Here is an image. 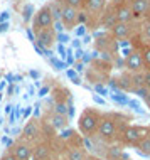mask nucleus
Wrapping results in <instances>:
<instances>
[{
  "label": "nucleus",
  "instance_id": "obj_1",
  "mask_svg": "<svg viewBox=\"0 0 150 160\" xmlns=\"http://www.w3.org/2000/svg\"><path fill=\"white\" fill-rule=\"evenodd\" d=\"M128 122H132V116L130 115L118 113V111H108V113L103 111L100 127H98L95 137L100 142H103L105 145L117 143L120 132H122L127 125H130Z\"/></svg>",
  "mask_w": 150,
  "mask_h": 160
},
{
  "label": "nucleus",
  "instance_id": "obj_2",
  "mask_svg": "<svg viewBox=\"0 0 150 160\" xmlns=\"http://www.w3.org/2000/svg\"><path fill=\"white\" fill-rule=\"evenodd\" d=\"M103 111L98 108H84L78 118V130L84 138L95 137L98 127H100Z\"/></svg>",
  "mask_w": 150,
  "mask_h": 160
},
{
  "label": "nucleus",
  "instance_id": "obj_3",
  "mask_svg": "<svg viewBox=\"0 0 150 160\" xmlns=\"http://www.w3.org/2000/svg\"><path fill=\"white\" fill-rule=\"evenodd\" d=\"M48 127L44 125V122L39 118H31L27 123L24 125V130H22V137H20V140L27 142V143H31L32 147L37 145L39 142L42 140H48Z\"/></svg>",
  "mask_w": 150,
  "mask_h": 160
},
{
  "label": "nucleus",
  "instance_id": "obj_4",
  "mask_svg": "<svg viewBox=\"0 0 150 160\" xmlns=\"http://www.w3.org/2000/svg\"><path fill=\"white\" fill-rule=\"evenodd\" d=\"M148 135H150V127H145V125H127L120 132L117 143L123 147H135L140 140H143Z\"/></svg>",
  "mask_w": 150,
  "mask_h": 160
},
{
  "label": "nucleus",
  "instance_id": "obj_5",
  "mask_svg": "<svg viewBox=\"0 0 150 160\" xmlns=\"http://www.w3.org/2000/svg\"><path fill=\"white\" fill-rule=\"evenodd\" d=\"M108 5V0H84L83 10L88 15V25H100V17L105 10V7Z\"/></svg>",
  "mask_w": 150,
  "mask_h": 160
},
{
  "label": "nucleus",
  "instance_id": "obj_6",
  "mask_svg": "<svg viewBox=\"0 0 150 160\" xmlns=\"http://www.w3.org/2000/svg\"><path fill=\"white\" fill-rule=\"evenodd\" d=\"M42 122H44V125L51 130V132H61V130L68 128L69 120H68L66 115L59 113V111H56L54 108H52V110H48L44 113V116H42Z\"/></svg>",
  "mask_w": 150,
  "mask_h": 160
},
{
  "label": "nucleus",
  "instance_id": "obj_7",
  "mask_svg": "<svg viewBox=\"0 0 150 160\" xmlns=\"http://www.w3.org/2000/svg\"><path fill=\"white\" fill-rule=\"evenodd\" d=\"M130 44L132 47H137L140 44H150V14L137 20V32L130 39Z\"/></svg>",
  "mask_w": 150,
  "mask_h": 160
},
{
  "label": "nucleus",
  "instance_id": "obj_8",
  "mask_svg": "<svg viewBox=\"0 0 150 160\" xmlns=\"http://www.w3.org/2000/svg\"><path fill=\"white\" fill-rule=\"evenodd\" d=\"M52 25H54V17H52V14H51L49 5L41 7L39 10L34 14V19H32V31H34V34L42 31V29L52 27Z\"/></svg>",
  "mask_w": 150,
  "mask_h": 160
},
{
  "label": "nucleus",
  "instance_id": "obj_9",
  "mask_svg": "<svg viewBox=\"0 0 150 160\" xmlns=\"http://www.w3.org/2000/svg\"><path fill=\"white\" fill-rule=\"evenodd\" d=\"M137 32V22H117L110 29V34L117 41H130Z\"/></svg>",
  "mask_w": 150,
  "mask_h": 160
},
{
  "label": "nucleus",
  "instance_id": "obj_10",
  "mask_svg": "<svg viewBox=\"0 0 150 160\" xmlns=\"http://www.w3.org/2000/svg\"><path fill=\"white\" fill-rule=\"evenodd\" d=\"M59 155L56 153L54 147L49 140H42L37 145L32 147V160H56Z\"/></svg>",
  "mask_w": 150,
  "mask_h": 160
},
{
  "label": "nucleus",
  "instance_id": "obj_11",
  "mask_svg": "<svg viewBox=\"0 0 150 160\" xmlns=\"http://www.w3.org/2000/svg\"><path fill=\"white\" fill-rule=\"evenodd\" d=\"M125 69L128 72H143L145 71V62L138 49L132 47V51L128 52L127 59H125Z\"/></svg>",
  "mask_w": 150,
  "mask_h": 160
},
{
  "label": "nucleus",
  "instance_id": "obj_12",
  "mask_svg": "<svg viewBox=\"0 0 150 160\" xmlns=\"http://www.w3.org/2000/svg\"><path fill=\"white\" fill-rule=\"evenodd\" d=\"M61 22L64 25V29L72 31V29L79 24V10H78V8H74V7H69V5H64V3H62Z\"/></svg>",
  "mask_w": 150,
  "mask_h": 160
},
{
  "label": "nucleus",
  "instance_id": "obj_13",
  "mask_svg": "<svg viewBox=\"0 0 150 160\" xmlns=\"http://www.w3.org/2000/svg\"><path fill=\"white\" fill-rule=\"evenodd\" d=\"M8 152L15 157V160H32V145L24 140H17L14 145H10Z\"/></svg>",
  "mask_w": 150,
  "mask_h": 160
},
{
  "label": "nucleus",
  "instance_id": "obj_14",
  "mask_svg": "<svg viewBox=\"0 0 150 160\" xmlns=\"http://www.w3.org/2000/svg\"><path fill=\"white\" fill-rule=\"evenodd\" d=\"M115 7V14H117L118 22H135L132 8L128 5V0H111Z\"/></svg>",
  "mask_w": 150,
  "mask_h": 160
},
{
  "label": "nucleus",
  "instance_id": "obj_15",
  "mask_svg": "<svg viewBox=\"0 0 150 160\" xmlns=\"http://www.w3.org/2000/svg\"><path fill=\"white\" fill-rule=\"evenodd\" d=\"M36 41L37 44L46 47V49H51L56 42V31L54 27H48V29H42V31L36 32Z\"/></svg>",
  "mask_w": 150,
  "mask_h": 160
},
{
  "label": "nucleus",
  "instance_id": "obj_16",
  "mask_svg": "<svg viewBox=\"0 0 150 160\" xmlns=\"http://www.w3.org/2000/svg\"><path fill=\"white\" fill-rule=\"evenodd\" d=\"M117 22L118 20H117V14H115V7L111 3V0H108V5L105 7V10H103V14L100 17V27H105L110 31Z\"/></svg>",
  "mask_w": 150,
  "mask_h": 160
},
{
  "label": "nucleus",
  "instance_id": "obj_17",
  "mask_svg": "<svg viewBox=\"0 0 150 160\" xmlns=\"http://www.w3.org/2000/svg\"><path fill=\"white\" fill-rule=\"evenodd\" d=\"M89 153L84 148V145H76V147H68L62 152V160H88Z\"/></svg>",
  "mask_w": 150,
  "mask_h": 160
},
{
  "label": "nucleus",
  "instance_id": "obj_18",
  "mask_svg": "<svg viewBox=\"0 0 150 160\" xmlns=\"http://www.w3.org/2000/svg\"><path fill=\"white\" fill-rule=\"evenodd\" d=\"M52 98H54L56 105H68V103H69V98H71V93L68 91L66 88L59 86V88L52 89Z\"/></svg>",
  "mask_w": 150,
  "mask_h": 160
},
{
  "label": "nucleus",
  "instance_id": "obj_19",
  "mask_svg": "<svg viewBox=\"0 0 150 160\" xmlns=\"http://www.w3.org/2000/svg\"><path fill=\"white\" fill-rule=\"evenodd\" d=\"M133 148H135L140 155H143V157H150V135L145 137L143 140H140L138 143L133 147Z\"/></svg>",
  "mask_w": 150,
  "mask_h": 160
},
{
  "label": "nucleus",
  "instance_id": "obj_20",
  "mask_svg": "<svg viewBox=\"0 0 150 160\" xmlns=\"http://www.w3.org/2000/svg\"><path fill=\"white\" fill-rule=\"evenodd\" d=\"M133 49H138L140 54H142V59L145 62V71L150 69V44H140V46L133 47Z\"/></svg>",
  "mask_w": 150,
  "mask_h": 160
},
{
  "label": "nucleus",
  "instance_id": "obj_21",
  "mask_svg": "<svg viewBox=\"0 0 150 160\" xmlns=\"http://www.w3.org/2000/svg\"><path fill=\"white\" fill-rule=\"evenodd\" d=\"M49 8H51V14L54 17V22L56 20H61V12H62V3L59 0H52L51 3H48Z\"/></svg>",
  "mask_w": 150,
  "mask_h": 160
},
{
  "label": "nucleus",
  "instance_id": "obj_22",
  "mask_svg": "<svg viewBox=\"0 0 150 160\" xmlns=\"http://www.w3.org/2000/svg\"><path fill=\"white\" fill-rule=\"evenodd\" d=\"M59 2L64 3V5L74 7V8H78V10H83V7H84V0H59Z\"/></svg>",
  "mask_w": 150,
  "mask_h": 160
},
{
  "label": "nucleus",
  "instance_id": "obj_23",
  "mask_svg": "<svg viewBox=\"0 0 150 160\" xmlns=\"http://www.w3.org/2000/svg\"><path fill=\"white\" fill-rule=\"evenodd\" d=\"M143 88L150 89V69H147V71H143Z\"/></svg>",
  "mask_w": 150,
  "mask_h": 160
},
{
  "label": "nucleus",
  "instance_id": "obj_24",
  "mask_svg": "<svg viewBox=\"0 0 150 160\" xmlns=\"http://www.w3.org/2000/svg\"><path fill=\"white\" fill-rule=\"evenodd\" d=\"M0 160H15V157H14V155H12V153H10V152H8V150H7V152L3 153L2 157H0Z\"/></svg>",
  "mask_w": 150,
  "mask_h": 160
},
{
  "label": "nucleus",
  "instance_id": "obj_25",
  "mask_svg": "<svg viewBox=\"0 0 150 160\" xmlns=\"http://www.w3.org/2000/svg\"><path fill=\"white\" fill-rule=\"evenodd\" d=\"M143 101H145V105H147V108L150 110V89L147 93H145V96H143Z\"/></svg>",
  "mask_w": 150,
  "mask_h": 160
},
{
  "label": "nucleus",
  "instance_id": "obj_26",
  "mask_svg": "<svg viewBox=\"0 0 150 160\" xmlns=\"http://www.w3.org/2000/svg\"><path fill=\"white\" fill-rule=\"evenodd\" d=\"M88 160H106L105 157H98V155H89Z\"/></svg>",
  "mask_w": 150,
  "mask_h": 160
},
{
  "label": "nucleus",
  "instance_id": "obj_27",
  "mask_svg": "<svg viewBox=\"0 0 150 160\" xmlns=\"http://www.w3.org/2000/svg\"><path fill=\"white\" fill-rule=\"evenodd\" d=\"M12 2H14V3H19V2H22V0H12Z\"/></svg>",
  "mask_w": 150,
  "mask_h": 160
},
{
  "label": "nucleus",
  "instance_id": "obj_28",
  "mask_svg": "<svg viewBox=\"0 0 150 160\" xmlns=\"http://www.w3.org/2000/svg\"><path fill=\"white\" fill-rule=\"evenodd\" d=\"M56 160H62V158H56Z\"/></svg>",
  "mask_w": 150,
  "mask_h": 160
}]
</instances>
